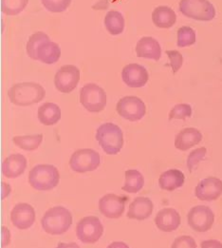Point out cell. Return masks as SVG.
<instances>
[{"mask_svg":"<svg viewBox=\"0 0 222 248\" xmlns=\"http://www.w3.org/2000/svg\"><path fill=\"white\" fill-rule=\"evenodd\" d=\"M206 153H207V149L205 148H199L191 151V153L188 155V158H187V169L189 172H192L197 165L205 159Z\"/></svg>","mask_w":222,"mask_h":248,"instance_id":"1f68e13d","label":"cell"},{"mask_svg":"<svg viewBox=\"0 0 222 248\" xmlns=\"http://www.w3.org/2000/svg\"><path fill=\"white\" fill-rule=\"evenodd\" d=\"M145 185V178L143 174L135 170L125 171V183L123 186V191L128 193L139 192Z\"/></svg>","mask_w":222,"mask_h":248,"instance_id":"d4e9b609","label":"cell"},{"mask_svg":"<svg viewBox=\"0 0 222 248\" xmlns=\"http://www.w3.org/2000/svg\"><path fill=\"white\" fill-rule=\"evenodd\" d=\"M154 204L152 201L147 197H138L133 200L129 205L127 218L131 220L144 221L148 219L153 212Z\"/></svg>","mask_w":222,"mask_h":248,"instance_id":"ac0fdd59","label":"cell"},{"mask_svg":"<svg viewBox=\"0 0 222 248\" xmlns=\"http://www.w3.org/2000/svg\"><path fill=\"white\" fill-rule=\"evenodd\" d=\"M122 78L124 84L130 88H142L148 83V71L139 64L126 65L122 72Z\"/></svg>","mask_w":222,"mask_h":248,"instance_id":"9a60e30c","label":"cell"},{"mask_svg":"<svg viewBox=\"0 0 222 248\" xmlns=\"http://www.w3.org/2000/svg\"><path fill=\"white\" fill-rule=\"evenodd\" d=\"M126 198L115 194H107L100 199L99 210L108 219H119L123 214Z\"/></svg>","mask_w":222,"mask_h":248,"instance_id":"7c38bea8","label":"cell"},{"mask_svg":"<svg viewBox=\"0 0 222 248\" xmlns=\"http://www.w3.org/2000/svg\"><path fill=\"white\" fill-rule=\"evenodd\" d=\"M42 228L49 235H62L73 224L72 213L63 206H54L49 209L41 220Z\"/></svg>","mask_w":222,"mask_h":248,"instance_id":"7a4b0ae2","label":"cell"},{"mask_svg":"<svg viewBox=\"0 0 222 248\" xmlns=\"http://www.w3.org/2000/svg\"><path fill=\"white\" fill-rule=\"evenodd\" d=\"M196 43V32L195 31L187 26L181 27L178 31V47L184 48L192 46Z\"/></svg>","mask_w":222,"mask_h":248,"instance_id":"f546056e","label":"cell"},{"mask_svg":"<svg viewBox=\"0 0 222 248\" xmlns=\"http://www.w3.org/2000/svg\"><path fill=\"white\" fill-rule=\"evenodd\" d=\"M12 191V187L9 184L1 182V199L7 198Z\"/></svg>","mask_w":222,"mask_h":248,"instance_id":"74e56055","label":"cell"},{"mask_svg":"<svg viewBox=\"0 0 222 248\" xmlns=\"http://www.w3.org/2000/svg\"><path fill=\"white\" fill-rule=\"evenodd\" d=\"M80 102L89 112H100L106 106V94L98 85L89 83L80 90Z\"/></svg>","mask_w":222,"mask_h":248,"instance_id":"8992f818","label":"cell"},{"mask_svg":"<svg viewBox=\"0 0 222 248\" xmlns=\"http://www.w3.org/2000/svg\"><path fill=\"white\" fill-rule=\"evenodd\" d=\"M166 54L170 59V66L172 68L173 74L178 73L183 64V57L181 53L178 50H166Z\"/></svg>","mask_w":222,"mask_h":248,"instance_id":"836d02e7","label":"cell"},{"mask_svg":"<svg viewBox=\"0 0 222 248\" xmlns=\"http://www.w3.org/2000/svg\"><path fill=\"white\" fill-rule=\"evenodd\" d=\"M201 248H222V242L218 240H207L203 241L200 245Z\"/></svg>","mask_w":222,"mask_h":248,"instance_id":"8d00e7d4","label":"cell"},{"mask_svg":"<svg viewBox=\"0 0 222 248\" xmlns=\"http://www.w3.org/2000/svg\"><path fill=\"white\" fill-rule=\"evenodd\" d=\"M11 221L18 229L24 230L30 228L35 221L34 208L26 202L17 203L12 210Z\"/></svg>","mask_w":222,"mask_h":248,"instance_id":"5bb4252c","label":"cell"},{"mask_svg":"<svg viewBox=\"0 0 222 248\" xmlns=\"http://www.w3.org/2000/svg\"><path fill=\"white\" fill-rule=\"evenodd\" d=\"M56 248H80L79 246L75 243H70V244H65V243H61L57 246Z\"/></svg>","mask_w":222,"mask_h":248,"instance_id":"ab89813d","label":"cell"},{"mask_svg":"<svg viewBox=\"0 0 222 248\" xmlns=\"http://www.w3.org/2000/svg\"><path fill=\"white\" fill-rule=\"evenodd\" d=\"M180 13L198 21H211L216 16L214 5L209 0H180Z\"/></svg>","mask_w":222,"mask_h":248,"instance_id":"5b68a950","label":"cell"},{"mask_svg":"<svg viewBox=\"0 0 222 248\" xmlns=\"http://www.w3.org/2000/svg\"><path fill=\"white\" fill-rule=\"evenodd\" d=\"M61 56V50L58 44L49 41H46L41 44L37 50V60L45 64H54Z\"/></svg>","mask_w":222,"mask_h":248,"instance_id":"cb8c5ba5","label":"cell"},{"mask_svg":"<svg viewBox=\"0 0 222 248\" xmlns=\"http://www.w3.org/2000/svg\"><path fill=\"white\" fill-rule=\"evenodd\" d=\"M195 194L200 201L212 202L222 195V181L216 177L201 180L195 189Z\"/></svg>","mask_w":222,"mask_h":248,"instance_id":"4fadbf2b","label":"cell"},{"mask_svg":"<svg viewBox=\"0 0 222 248\" xmlns=\"http://www.w3.org/2000/svg\"><path fill=\"white\" fill-rule=\"evenodd\" d=\"M101 158L94 149H78L74 152L70 160L71 169L77 173H86L94 171L98 169Z\"/></svg>","mask_w":222,"mask_h":248,"instance_id":"52a82bcc","label":"cell"},{"mask_svg":"<svg viewBox=\"0 0 222 248\" xmlns=\"http://www.w3.org/2000/svg\"><path fill=\"white\" fill-rule=\"evenodd\" d=\"M43 141V134L35 135H25V136H15L13 138V142L19 149H24L26 151H33L38 149Z\"/></svg>","mask_w":222,"mask_h":248,"instance_id":"4316f807","label":"cell"},{"mask_svg":"<svg viewBox=\"0 0 222 248\" xmlns=\"http://www.w3.org/2000/svg\"><path fill=\"white\" fill-rule=\"evenodd\" d=\"M96 140L103 150L108 155H116L123 149V131L117 124H101L96 131Z\"/></svg>","mask_w":222,"mask_h":248,"instance_id":"3957f363","label":"cell"},{"mask_svg":"<svg viewBox=\"0 0 222 248\" xmlns=\"http://www.w3.org/2000/svg\"><path fill=\"white\" fill-rule=\"evenodd\" d=\"M136 54L141 58L159 61L162 56V48L159 42L152 37H143L136 45Z\"/></svg>","mask_w":222,"mask_h":248,"instance_id":"ffe728a7","label":"cell"},{"mask_svg":"<svg viewBox=\"0 0 222 248\" xmlns=\"http://www.w3.org/2000/svg\"><path fill=\"white\" fill-rule=\"evenodd\" d=\"M44 88L37 83H19L14 85L8 92L10 101L15 106L28 107L45 98Z\"/></svg>","mask_w":222,"mask_h":248,"instance_id":"6da1fadb","label":"cell"},{"mask_svg":"<svg viewBox=\"0 0 222 248\" xmlns=\"http://www.w3.org/2000/svg\"><path fill=\"white\" fill-rule=\"evenodd\" d=\"M185 176L178 170H169L162 174L159 179L160 187L163 190L173 191L184 185Z\"/></svg>","mask_w":222,"mask_h":248,"instance_id":"44dd1931","label":"cell"},{"mask_svg":"<svg viewBox=\"0 0 222 248\" xmlns=\"http://www.w3.org/2000/svg\"><path fill=\"white\" fill-rule=\"evenodd\" d=\"M180 216L178 212L171 208H163L158 212L155 218V223L157 227L163 232H173L180 225Z\"/></svg>","mask_w":222,"mask_h":248,"instance_id":"2e32d148","label":"cell"},{"mask_svg":"<svg viewBox=\"0 0 222 248\" xmlns=\"http://www.w3.org/2000/svg\"><path fill=\"white\" fill-rule=\"evenodd\" d=\"M171 248H197V243L191 236H180L174 241Z\"/></svg>","mask_w":222,"mask_h":248,"instance_id":"e575fe53","label":"cell"},{"mask_svg":"<svg viewBox=\"0 0 222 248\" xmlns=\"http://www.w3.org/2000/svg\"><path fill=\"white\" fill-rule=\"evenodd\" d=\"M116 109L120 116L131 122L143 119L147 113L144 101L136 96H125L119 100Z\"/></svg>","mask_w":222,"mask_h":248,"instance_id":"9c48e42d","label":"cell"},{"mask_svg":"<svg viewBox=\"0 0 222 248\" xmlns=\"http://www.w3.org/2000/svg\"><path fill=\"white\" fill-rule=\"evenodd\" d=\"M41 2L49 12L62 13L70 7L72 0H41Z\"/></svg>","mask_w":222,"mask_h":248,"instance_id":"d6a6232c","label":"cell"},{"mask_svg":"<svg viewBox=\"0 0 222 248\" xmlns=\"http://www.w3.org/2000/svg\"><path fill=\"white\" fill-rule=\"evenodd\" d=\"M187 220L192 229L198 233H204L212 228L215 222V214L206 205H197L188 212Z\"/></svg>","mask_w":222,"mask_h":248,"instance_id":"30bf717a","label":"cell"},{"mask_svg":"<svg viewBox=\"0 0 222 248\" xmlns=\"http://www.w3.org/2000/svg\"><path fill=\"white\" fill-rule=\"evenodd\" d=\"M46 41H49V37L44 32L38 31L30 36L27 43V53L28 55L33 59L37 60V50L41 44Z\"/></svg>","mask_w":222,"mask_h":248,"instance_id":"83f0119b","label":"cell"},{"mask_svg":"<svg viewBox=\"0 0 222 248\" xmlns=\"http://www.w3.org/2000/svg\"><path fill=\"white\" fill-rule=\"evenodd\" d=\"M152 21L161 29H169L175 25L177 16L171 8L167 6H159L152 13Z\"/></svg>","mask_w":222,"mask_h":248,"instance_id":"7402d4cb","label":"cell"},{"mask_svg":"<svg viewBox=\"0 0 222 248\" xmlns=\"http://www.w3.org/2000/svg\"><path fill=\"white\" fill-rule=\"evenodd\" d=\"M60 174L51 165H37L29 173V183L31 187L40 191L53 189L59 184Z\"/></svg>","mask_w":222,"mask_h":248,"instance_id":"277c9868","label":"cell"},{"mask_svg":"<svg viewBox=\"0 0 222 248\" xmlns=\"http://www.w3.org/2000/svg\"><path fill=\"white\" fill-rule=\"evenodd\" d=\"M104 226L97 217H85L77 223L76 236L84 244H95L103 236Z\"/></svg>","mask_w":222,"mask_h":248,"instance_id":"ba28073f","label":"cell"},{"mask_svg":"<svg viewBox=\"0 0 222 248\" xmlns=\"http://www.w3.org/2000/svg\"><path fill=\"white\" fill-rule=\"evenodd\" d=\"M27 168V159L22 154L16 153L7 157L1 167V170L4 176L9 179H15L24 173Z\"/></svg>","mask_w":222,"mask_h":248,"instance_id":"e0dca14e","label":"cell"},{"mask_svg":"<svg viewBox=\"0 0 222 248\" xmlns=\"http://www.w3.org/2000/svg\"><path fill=\"white\" fill-rule=\"evenodd\" d=\"M202 140L201 132L195 127H187L180 130L175 138L176 149L186 151L199 144Z\"/></svg>","mask_w":222,"mask_h":248,"instance_id":"d6986e66","label":"cell"},{"mask_svg":"<svg viewBox=\"0 0 222 248\" xmlns=\"http://www.w3.org/2000/svg\"><path fill=\"white\" fill-rule=\"evenodd\" d=\"M192 116V108L188 104H178L176 105L170 113H169V120L178 119V120H185L188 117Z\"/></svg>","mask_w":222,"mask_h":248,"instance_id":"4dcf8cb0","label":"cell"},{"mask_svg":"<svg viewBox=\"0 0 222 248\" xmlns=\"http://www.w3.org/2000/svg\"><path fill=\"white\" fill-rule=\"evenodd\" d=\"M106 248H129V247L123 242H114L110 244Z\"/></svg>","mask_w":222,"mask_h":248,"instance_id":"f35d334b","label":"cell"},{"mask_svg":"<svg viewBox=\"0 0 222 248\" xmlns=\"http://www.w3.org/2000/svg\"><path fill=\"white\" fill-rule=\"evenodd\" d=\"M38 119L41 124L53 125L61 119V109L53 103H45L38 108Z\"/></svg>","mask_w":222,"mask_h":248,"instance_id":"603a6c76","label":"cell"},{"mask_svg":"<svg viewBox=\"0 0 222 248\" xmlns=\"http://www.w3.org/2000/svg\"><path fill=\"white\" fill-rule=\"evenodd\" d=\"M11 242V233L10 230L5 227L1 226V248L7 247Z\"/></svg>","mask_w":222,"mask_h":248,"instance_id":"d590c367","label":"cell"},{"mask_svg":"<svg viewBox=\"0 0 222 248\" xmlns=\"http://www.w3.org/2000/svg\"><path fill=\"white\" fill-rule=\"evenodd\" d=\"M104 26L110 34H121L124 30V18L122 14L116 11L108 12L104 17Z\"/></svg>","mask_w":222,"mask_h":248,"instance_id":"484cf974","label":"cell"},{"mask_svg":"<svg viewBox=\"0 0 222 248\" xmlns=\"http://www.w3.org/2000/svg\"><path fill=\"white\" fill-rule=\"evenodd\" d=\"M80 80V71L74 65H65L60 68L54 77L56 89L63 93H70L77 87Z\"/></svg>","mask_w":222,"mask_h":248,"instance_id":"8fae6325","label":"cell"},{"mask_svg":"<svg viewBox=\"0 0 222 248\" xmlns=\"http://www.w3.org/2000/svg\"><path fill=\"white\" fill-rule=\"evenodd\" d=\"M29 0H1V11L3 14L14 16L24 11Z\"/></svg>","mask_w":222,"mask_h":248,"instance_id":"f1b7e54d","label":"cell"}]
</instances>
